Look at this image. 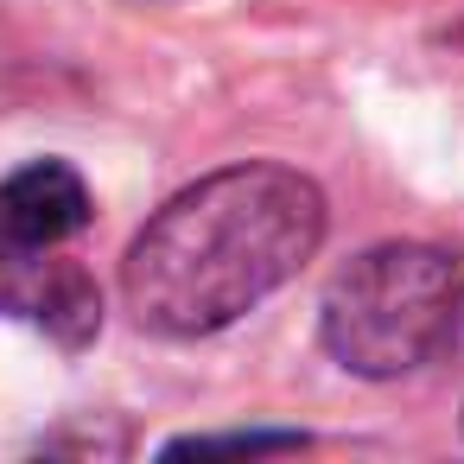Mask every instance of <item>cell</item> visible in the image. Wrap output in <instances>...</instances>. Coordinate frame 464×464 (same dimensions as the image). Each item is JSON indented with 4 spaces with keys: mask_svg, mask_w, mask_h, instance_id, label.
I'll return each mask as SVG.
<instances>
[{
    "mask_svg": "<svg viewBox=\"0 0 464 464\" xmlns=\"http://www.w3.org/2000/svg\"><path fill=\"white\" fill-rule=\"evenodd\" d=\"M0 312L39 324L64 350L102 331V293L77 261H52V248H0Z\"/></svg>",
    "mask_w": 464,
    "mask_h": 464,
    "instance_id": "3",
    "label": "cell"
},
{
    "mask_svg": "<svg viewBox=\"0 0 464 464\" xmlns=\"http://www.w3.org/2000/svg\"><path fill=\"white\" fill-rule=\"evenodd\" d=\"M305 432H191V439H172L166 458H185V451H299Z\"/></svg>",
    "mask_w": 464,
    "mask_h": 464,
    "instance_id": "5",
    "label": "cell"
},
{
    "mask_svg": "<svg viewBox=\"0 0 464 464\" xmlns=\"http://www.w3.org/2000/svg\"><path fill=\"white\" fill-rule=\"evenodd\" d=\"M458 350H464V331H458Z\"/></svg>",
    "mask_w": 464,
    "mask_h": 464,
    "instance_id": "6",
    "label": "cell"
},
{
    "mask_svg": "<svg viewBox=\"0 0 464 464\" xmlns=\"http://www.w3.org/2000/svg\"><path fill=\"white\" fill-rule=\"evenodd\" d=\"M464 331V261L432 242H382L356 255L318 305V337L337 369L362 382L413 375L458 350Z\"/></svg>",
    "mask_w": 464,
    "mask_h": 464,
    "instance_id": "2",
    "label": "cell"
},
{
    "mask_svg": "<svg viewBox=\"0 0 464 464\" xmlns=\"http://www.w3.org/2000/svg\"><path fill=\"white\" fill-rule=\"evenodd\" d=\"M90 223V185L71 160H33L0 179V248H58Z\"/></svg>",
    "mask_w": 464,
    "mask_h": 464,
    "instance_id": "4",
    "label": "cell"
},
{
    "mask_svg": "<svg viewBox=\"0 0 464 464\" xmlns=\"http://www.w3.org/2000/svg\"><path fill=\"white\" fill-rule=\"evenodd\" d=\"M324 191L293 166H229L185 185L128 242L121 299L153 337H210L274 299L324 242Z\"/></svg>",
    "mask_w": 464,
    "mask_h": 464,
    "instance_id": "1",
    "label": "cell"
}]
</instances>
